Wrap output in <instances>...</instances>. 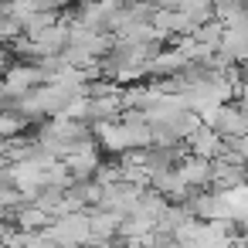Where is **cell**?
Masks as SVG:
<instances>
[{"label": "cell", "mask_w": 248, "mask_h": 248, "mask_svg": "<svg viewBox=\"0 0 248 248\" xmlns=\"http://www.w3.org/2000/svg\"><path fill=\"white\" fill-rule=\"evenodd\" d=\"M45 72H38V68H7L4 72V95H31V85H38V82H45L41 78Z\"/></svg>", "instance_id": "1"}, {"label": "cell", "mask_w": 248, "mask_h": 248, "mask_svg": "<svg viewBox=\"0 0 248 248\" xmlns=\"http://www.w3.org/2000/svg\"><path fill=\"white\" fill-rule=\"evenodd\" d=\"M187 146L194 150V156H197V160H211V156L224 153V140H221L211 126H201V129L187 140Z\"/></svg>", "instance_id": "2"}, {"label": "cell", "mask_w": 248, "mask_h": 248, "mask_svg": "<svg viewBox=\"0 0 248 248\" xmlns=\"http://www.w3.org/2000/svg\"><path fill=\"white\" fill-rule=\"evenodd\" d=\"M48 221H51V214H48V211H41L38 204H34V207H21V211H17V228H24L28 234H34L38 228H48Z\"/></svg>", "instance_id": "3"}, {"label": "cell", "mask_w": 248, "mask_h": 248, "mask_svg": "<svg viewBox=\"0 0 248 248\" xmlns=\"http://www.w3.org/2000/svg\"><path fill=\"white\" fill-rule=\"evenodd\" d=\"M14 133H21V119L0 112V136H14Z\"/></svg>", "instance_id": "4"}, {"label": "cell", "mask_w": 248, "mask_h": 248, "mask_svg": "<svg viewBox=\"0 0 248 248\" xmlns=\"http://www.w3.org/2000/svg\"><path fill=\"white\" fill-rule=\"evenodd\" d=\"M17 31H21V24H17V21H11V17H0V41L14 38Z\"/></svg>", "instance_id": "5"}, {"label": "cell", "mask_w": 248, "mask_h": 248, "mask_svg": "<svg viewBox=\"0 0 248 248\" xmlns=\"http://www.w3.org/2000/svg\"><path fill=\"white\" fill-rule=\"evenodd\" d=\"M4 170H7V153H4V146H0V177H4Z\"/></svg>", "instance_id": "6"}]
</instances>
